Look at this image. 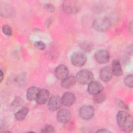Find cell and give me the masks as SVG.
I'll return each mask as SVG.
<instances>
[{"label":"cell","instance_id":"ffe728a7","mask_svg":"<svg viewBox=\"0 0 133 133\" xmlns=\"http://www.w3.org/2000/svg\"><path fill=\"white\" fill-rule=\"evenodd\" d=\"M80 47L84 51L86 52H89L92 50L93 48V45L91 43L88 42H82L81 45Z\"/></svg>","mask_w":133,"mask_h":133},{"label":"cell","instance_id":"52a82bcc","mask_svg":"<svg viewBox=\"0 0 133 133\" xmlns=\"http://www.w3.org/2000/svg\"><path fill=\"white\" fill-rule=\"evenodd\" d=\"M95 58L98 63L105 64L110 60V54L106 50L99 49L95 52Z\"/></svg>","mask_w":133,"mask_h":133},{"label":"cell","instance_id":"f1b7e54d","mask_svg":"<svg viewBox=\"0 0 133 133\" xmlns=\"http://www.w3.org/2000/svg\"><path fill=\"white\" fill-rule=\"evenodd\" d=\"M52 22V21L50 19H47L46 21H45V25L46 26H49L50 24H51V22Z\"/></svg>","mask_w":133,"mask_h":133},{"label":"cell","instance_id":"8fae6325","mask_svg":"<svg viewBox=\"0 0 133 133\" xmlns=\"http://www.w3.org/2000/svg\"><path fill=\"white\" fill-rule=\"evenodd\" d=\"M55 74L58 79L63 80L68 76L69 69L66 65L60 64L56 68L55 70Z\"/></svg>","mask_w":133,"mask_h":133},{"label":"cell","instance_id":"ac0fdd59","mask_svg":"<svg viewBox=\"0 0 133 133\" xmlns=\"http://www.w3.org/2000/svg\"><path fill=\"white\" fill-rule=\"evenodd\" d=\"M29 112V110L28 108L26 107H22L15 113V116L16 119L19 121H23L26 117Z\"/></svg>","mask_w":133,"mask_h":133},{"label":"cell","instance_id":"d6986e66","mask_svg":"<svg viewBox=\"0 0 133 133\" xmlns=\"http://www.w3.org/2000/svg\"><path fill=\"white\" fill-rule=\"evenodd\" d=\"M107 99L106 95L104 93H99L97 95H94L93 97L94 101L96 103H101L104 102Z\"/></svg>","mask_w":133,"mask_h":133},{"label":"cell","instance_id":"cb8c5ba5","mask_svg":"<svg viewBox=\"0 0 133 133\" xmlns=\"http://www.w3.org/2000/svg\"><path fill=\"white\" fill-rule=\"evenodd\" d=\"M42 132H55V128L51 125H47L44 126L41 131Z\"/></svg>","mask_w":133,"mask_h":133},{"label":"cell","instance_id":"e0dca14e","mask_svg":"<svg viewBox=\"0 0 133 133\" xmlns=\"http://www.w3.org/2000/svg\"><path fill=\"white\" fill-rule=\"evenodd\" d=\"M76 83V78L72 75L68 76L66 77L62 80L61 87L65 89H68L73 86Z\"/></svg>","mask_w":133,"mask_h":133},{"label":"cell","instance_id":"6da1fadb","mask_svg":"<svg viewBox=\"0 0 133 133\" xmlns=\"http://www.w3.org/2000/svg\"><path fill=\"white\" fill-rule=\"evenodd\" d=\"M132 117L125 111H119L116 115L117 123L119 128L124 131L130 132L132 130Z\"/></svg>","mask_w":133,"mask_h":133},{"label":"cell","instance_id":"83f0119b","mask_svg":"<svg viewBox=\"0 0 133 133\" xmlns=\"http://www.w3.org/2000/svg\"><path fill=\"white\" fill-rule=\"evenodd\" d=\"M97 132H111V131L107 129H105V128H102V129H99V130H98L96 131Z\"/></svg>","mask_w":133,"mask_h":133},{"label":"cell","instance_id":"ba28073f","mask_svg":"<svg viewBox=\"0 0 133 133\" xmlns=\"http://www.w3.org/2000/svg\"><path fill=\"white\" fill-rule=\"evenodd\" d=\"M61 98L58 96H53L48 100L47 107L51 111H55L59 109L62 105Z\"/></svg>","mask_w":133,"mask_h":133},{"label":"cell","instance_id":"7a4b0ae2","mask_svg":"<svg viewBox=\"0 0 133 133\" xmlns=\"http://www.w3.org/2000/svg\"><path fill=\"white\" fill-rule=\"evenodd\" d=\"M82 8L79 2L73 0L64 1L62 4V8L64 12L68 14L77 13Z\"/></svg>","mask_w":133,"mask_h":133},{"label":"cell","instance_id":"8992f818","mask_svg":"<svg viewBox=\"0 0 133 133\" xmlns=\"http://www.w3.org/2000/svg\"><path fill=\"white\" fill-rule=\"evenodd\" d=\"M95 113V109L91 105H84L82 106L79 111L80 117L85 120H89L91 119Z\"/></svg>","mask_w":133,"mask_h":133},{"label":"cell","instance_id":"9a60e30c","mask_svg":"<svg viewBox=\"0 0 133 133\" xmlns=\"http://www.w3.org/2000/svg\"><path fill=\"white\" fill-rule=\"evenodd\" d=\"M111 70L113 74L116 76H122L123 74V71L119 61L116 59L114 60L111 64Z\"/></svg>","mask_w":133,"mask_h":133},{"label":"cell","instance_id":"7402d4cb","mask_svg":"<svg viewBox=\"0 0 133 133\" xmlns=\"http://www.w3.org/2000/svg\"><path fill=\"white\" fill-rule=\"evenodd\" d=\"M2 31L3 33L7 36H11L12 33L11 27L8 24H4L3 25Z\"/></svg>","mask_w":133,"mask_h":133},{"label":"cell","instance_id":"5bb4252c","mask_svg":"<svg viewBox=\"0 0 133 133\" xmlns=\"http://www.w3.org/2000/svg\"><path fill=\"white\" fill-rule=\"evenodd\" d=\"M49 97V92L48 90L46 89H40L36 99V102L39 105L44 104L47 101Z\"/></svg>","mask_w":133,"mask_h":133},{"label":"cell","instance_id":"9c48e42d","mask_svg":"<svg viewBox=\"0 0 133 133\" xmlns=\"http://www.w3.org/2000/svg\"><path fill=\"white\" fill-rule=\"evenodd\" d=\"M103 89V85L97 81H92L90 82L88 84L87 88L88 92L92 95H96L101 92Z\"/></svg>","mask_w":133,"mask_h":133},{"label":"cell","instance_id":"44dd1931","mask_svg":"<svg viewBox=\"0 0 133 133\" xmlns=\"http://www.w3.org/2000/svg\"><path fill=\"white\" fill-rule=\"evenodd\" d=\"M133 77L132 74H129L126 76L124 79V84L128 87L132 88L133 86Z\"/></svg>","mask_w":133,"mask_h":133},{"label":"cell","instance_id":"d4e9b609","mask_svg":"<svg viewBox=\"0 0 133 133\" xmlns=\"http://www.w3.org/2000/svg\"><path fill=\"white\" fill-rule=\"evenodd\" d=\"M44 8L50 12H53L55 10V6L49 3L45 4L44 5Z\"/></svg>","mask_w":133,"mask_h":133},{"label":"cell","instance_id":"4dcf8cb0","mask_svg":"<svg viewBox=\"0 0 133 133\" xmlns=\"http://www.w3.org/2000/svg\"><path fill=\"white\" fill-rule=\"evenodd\" d=\"M0 72H1V78H0V82H2V81H3V78H4V74H3V73L2 70H1V71H0Z\"/></svg>","mask_w":133,"mask_h":133},{"label":"cell","instance_id":"3957f363","mask_svg":"<svg viewBox=\"0 0 133 133\" xmlns=\"http://www.w3.org/2000/svg\"><path fill=\"white\" fill-rule=\"evenodd\" d=\"M92 26L95 30L103 32L108 31L111 28V22L108 18H98L94 20Z\"/></svg>","mask_w":133,"mask_h":133},{"label":"cell","instance_id":"30bf717a","mask_svg":"<svg viewBox=\"0 0 133 133\" xmlns=\"http://www.w3.org/2000/svg\"><path fill=\"white\" fill-rule=\"evenodd\" d=\"M71 117L70 111L66 109L60 110L57 114V121L61 123H66L68 122Z\"/></svg>","mask_w":133,"mask_h":133},{"label":"cell","instance_id":"4316f807","mask_svg":"<svg viewBox=\"0 0 133 133\" xmlns=\"http://www.w3.org/2000/svg\"><path fill=\"white\" fill-rule=\"evenodd\" d=\"M22 103V99L20 98H17L16 99H15L14 101L12 103V105H14L15 107H18V106H20Z\"/></svg>","mask_w":133,"mask_h":133},{"label":"cell","instance_id":"603a6c76","mask_svg":"<svg viewBox=\"0 0 133 133\" xmlns=\"http://www.w3.org/2000/svg\"><path fill=\"white\" fill-rule=\"evenodd\" d=\"M34 45L36 48L39 50H44L46 48L45 44L42 41H36Z\"/></svg>","mask_w":133,"mask_h":133},{"label":"cell","instance_id":"f546056e","mask_svg":"<svg viewBox=\"0 0 133 133\" xmlns=\"http://www.w3.org/2000/svg\"><path fill=\"white\" fill-rule=\"evenodd\" d=\"M129 30L131 34H132V22H130V23L129 24Z\"/></svg>","mask_w":133,"mask_h":133},{"label":"cell","instance_id":"277c9868","mask_svg":"<svg viewBox=\"0 0 133 133\" xmlns=\"http://www.w3.org/2000/svg\"><path fill=\"white\" fill-rule=\"evenodd\" d=\"M76 79L81 84L87 85L93 81L94 74L88 70H82L77 72L76 75Z\"/></svg>","mask_w":133,"mask_h":133},{"label":"cell","instance_id":"2e32d148","mask_svg":"<svg viewBox=\"0 0 133 133\" xmlns=\"http://www.w3.org/2000/svg\"><path fill=\"white\" fill-rule=\"evenodd\" d=\"M40 89L36 86H32L28 88L26 91V98L29 101L36 100Z\"/></svg>","mask_w":133,"mask_h":133},{"label":"cell","instance_id":"5b68a950","mask_svg":"<svg viewBox=\"0 0 133 133\" xmlns=\"http://www.w3.org/2000/svg\"><path fill=\"white\" fill-rule=\"evenodd\" d=\"M71 61L73 65L77 67H81L86 63L87 57L82 51H75L72 55Z\"/></svg>","mask_w":133,"mask_h":133},{"label":"cell","instance_id":"7c38bea8","mask_svg":"<svg viewBox=\"0 0 133 133\" xmlns=\"http://www.w3.org/2000/svg\"><path fill=\"white\" fill-rule=\"evenodd\" d=\"M113 73L111 68L109 66H106L102 68L99 73V76L100 79L105 82H108L111 80L112 77Z\"/></svg>","mask_w":133,"mask_h":133},{"label":"cell","instance_id":"4fadbf2b","mask_svg":"<svg viewBox=\"0 0 133 133\" xmlns=\"http://www.w3.org/2000/svg\"><path fill=\"white\" fill-rule=\"evenodd\" d=\"M76 100L75 96L74 94L70 92H65L61 97L62 103L66 107H70L74 104Z\"/></svg>","mask_w":133,"mask_h":133},{"label":"cell","instance_id":"484cf974","mask_svg":"<svg viewBox=\"0 0 133 133\" xmlns=\"http://www.w3.org/2000/svg\"><path fill=\"white\" fill-rule=\"evenodd\" d=\"M117 104L121 108H122V109L126 110H128L129 109L128 105L124 103L122 100H117Z\"/></svg>","mask_w":133,"mask_h":133}]
</instances>
